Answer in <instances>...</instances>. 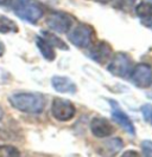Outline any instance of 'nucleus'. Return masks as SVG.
I'll return each mask as SVG.
<instances>
[{
	"instance_id": "obj_1",
	"label": "nucleus",
	"mask_w": 152,
	"mask_h": 157,
	"mask_svg": "<svg viewBox=\"0 0 152 157\" xmlns=\"http://www.w3.org/2000/svg\"><path fill=\"white\" fill-rule=\"evenodd\" d=\"M8 99L13 108L26 113H40L45 108V98L40 94L18 92L10 96Z\"/></svg>"
},
{
	"instance_id": "obj_2",
	"label": "nucleus",
	"mask_w": 152,
	"mask_h": 157,
	"mask_svg": "<svg viewBox=\"0 0 152 157\" xmlns=\"http://www.w3.org/2000/svg\"><path fill=\"white\" fill-rule=\"evenodd\" d=\"M13 10L20 19L30 24H36L43 17V8L33 0H14Z\"/></svg>"
},
{
	"instance_id": "obj_3",
	"label": "nucleus",
	"mask_w": 152,
	"mask_h": 157,
	"mask_svg": "<svg viewBox=\"0 0 152 157\" xmlns=\"http://www.w3.org/2000/svg\"><path fill=\"white\" fill-rule=\"evenodd\" d=\"M68 39L74 46L80 47V48H86L93 43L94 31L89 25L79 24L77 26H75L72 29V32H69Z\"/></svg>"
},
{
	"instance_id": "obj_4",
	"label": "nucleus",
	"mask_w": 152,
	"mask_h": 157,
	"mask_svg": "<svg viewBox=\"0 0 152 157\" xmlns=\"http://www.w3.org/2000/svg\"><path fill=\"white\" fill-rule=\"evenodd\" d=\"M107 70L113 76L119 78H127L132 71V63L126 53L118 52L112 56V60L108 65Z\"/></svg>"
},
{
	"instance_id": "obj_5",
	"label": "nucleus",
	"mask_w": 152,
	"mask_h": 157,
	"mask_svg": "<svg viewBox=\"0 0 152 157\" xmlns=\"http://www.w3.org/2000/svg\"><path fill=\"white\" fill-rule=\"evenodd\" d=\"M52 116L60 122H68L74 118L76 113V109L70 101L63 98H55L51 105Z\"/></svg>"
},
{
	"instance_id": "obj_6",
	"label": "nucleus",
	"mask_w": 152,
	"mask_h": 157,
	"mask_svg": "<svg viewBox=\"0 0 152 157\" xmlns=\"http://www.w3.org/2000/svg\"><path fill=\"white\" fill-rule=\"evenodd\" d=\"M131 80L139 89H147L152 84V69L147 64H138L131 71Z\"/></svg>"
},
{
	"instance_id": "obj_7",
	"label": "nucleus",
	"mask_w": 152,
	"mask_h": 157,
	"mask_svg": "<svg viewBox=\"0 0 152 157\" xmlns=\"http://www.w3.org/2000/svg\"><path fill=\"white\" fill-rule=\"evenodd\" d=\"M72 18L63 12H52L47 18V25L55 32L67 33L72 27Z\"/></svg>"
},
{
	"instance_id": "obj_8",
	"label": "nucleus",
	"mask_w": 152,
	"mask_h": 157,
	"mask_svg": "<svg viewBox=\"0 0 152 157\" xmlns=\"http://www.w3.org/2000/svg\"><path fill=\"white\" fill-rule=\"evenodd\" d=\"M113 105V110H112V117L113 119L121 126V128H124L126 131H127L128 135H131V136H136V128H134V124H133V122L131 121V118L127 116V113L126 112H124V111L119 109V106L117 105V103H114L113 101H111Z\"/></svg>"
},
{
	"instance_id": "obj_9",
	"label": "nucleus",
	"mask_w": 152,
	"mask_h": 157,
	"mask_svg": "<svg viewBox=\"0 0 152 157\" xmlns=\"http://www.w3.org/2000/svg\"><path fill=\"white\" fill-rule=\"evenodd\" d=\"M90 130L95 137L104 138L108 137L114 132L113 125L104 117H95L90 122Z\"/></svg>"
},
{
	"instance_id": "obj_10",
	"label": "nucleus",
	"mask_w": 152,
	"mask_h": 157,
	"mask_svg": "<svg viewBox=\"0 0 152 157\" xmlns=\"http://www.w3.org/2000/svg\"><path fill=\"white\" fill-rule=\"evenodd\" d=\"M88 55L90 59H93L96 63L105 64L108 59H111V57L113 56L112 47L109 46V44H107L105 41H100L89 51Z\"/></svg>"
},
{
	"instance_id": "obj_11",
	"label": "nucleus",
	"mask_w": 152,
	"mask_h": 157,
	"mask_svg": "<svg viewBox=\"0 0 152 157\" xmlns=\"http://www.w3.org/2000/svg\"><path fill=\"white\" fill-rule=\"evenodd\" d=\"M52 87L60 94H75L76 92V84L68 77L63 76H54L51 79Z\"/></svg>"
},
{
	"instance_id": "obj_12",
	"label": "nucleus",
	"mask_w": 152,
	"mask_h": 157,
	"mask_svg": "<svg viewBox=\"0 0 152 157\" xmlns=\"http://www.w3.org/2000/svg\"><path fill=\"white\" fill-rule=\"evenodd\" d=\"M136 13L139 17L143 25L152 27V4L151 2H140L136 7Z\"/></svg>"
},
{
	"instance_id": "obj_13",
	"label": "nucleus",
	"mask_w": 152,
	"mask_h": 157,
	"mask_svg": "<svg viewBox=\"0 0 152 157\" xmlns=\"http://www.w3.org/2000/svg\"><path fill=\"white\" fill-rule=\"evenodd\" d=\"M36 44H37V47L39 48V52L42 53V56L49 60V62H52L55 59V51H54V46L50 45L47 40L42 37H37L36 38Z\"/></svg>"
},
{
	"instance_id": "obj_14",
	"label": "nucleus",
	"mask_w": 152,
	"mask_h": 157,
	"mask_svg": "<svg viewBox=\"0 0 152 157\" xmlns=\"http://www.w3.org/2000/svg\"><path fill=\"white\" fill-rule=\"evenodd\" d=\"M42 34H43V38L47 40L50 45H52L54 47H57V48H61V50H68V45L62 39L56 37L55 34L45 31L42 32Z\"/></svg>"
},
{
	"instance_id": "obj_15",
	"label": "nucleus",
	"mask_w": 152,
	"mask_h": 157,
	"mask_svg": "<svg viewBox=\"0 0 152 157\" xmlns=\"http://www.w3.org/2000/svg\"><path fill=\"white\" fill-rule=\"evenodd\" d=\"M10 32H18L17 24L7 17L0 16V33H10Z\"/></svg>"
},
{
	"instance_id": "obj_16",
	"label": "nucleus",
	"mask_w": 152,
	"mask_h": 157,
	"mask_svg": "<svg viewBox=\"0 0 152 157\" xmlns=\"http://www.w3.org/2000/svg\"><path fill=\"white\" fill-rule=\"evenodd\" d=\"M106 145L108 147L109 151L115 155L117 152H119V151L121 150L122 145H124V143H122V141H121L120 138H113V140H111V141L106 142Z\"/></svg>"
},
{
	"instance_id": "obj_17",
	"label": "nucleus",
	"mask_w": 152,
	"mask_h": 157,
	"mask_svg": "<svg viewBox=\"0 0 152 157\" xmlns=\"http://www.w3.org/2000/svg\"><path fill=\"white\" fill-rule=\"evenodd\" d=\"M19 151L11 145H0V157L8 156H19Z\"/></svg>"
},
{
	"instance_id": "obj_18",
	"label": "nucleus",
	"mask_w": 152,
	"mask_h": 157,
	"mask_svg": "<svg viewBox=\"0 0 152 157\" xmlns=\"http://www.w3.org/2000/svg\"><path fill=\"white\" fill-rule=\"evenodd\" d=\"M140 110H142V115H143V118H144L145 122L152 125V105L151 104H144Z\"/></svg>"
},
{
	"instance_id": "obj_19",
	"label": "nucleus",
	"mask_w": 152,
	"mask_h": 157,
	"mask_svg": "<svg viewBox=\"0 0 152 157\" xmlns=\"http://www.w3.org/2000/svg\"><path fill=\"white\" fill-rule=\"evenodd\" d=\"M142 151L144 156H152V141L145 140L142 142Z\"/></svg>"
},
{
	"instance_id": "obj_20",
	"label": "nucleus",
	"mask_w": 152,
	"mask_h": 157,
	"mask_svg": "<svg viewBox=\"0 0 152 157\" xmlns=\"http://www.w3.org/2000/svg\"><path fill=\"white\" fill-rule=\"evenodd\" d=\"M122 156H139V154H137V151H127V152H124Z\"/></svg>"
},
{
	"instance_id": "obj_21",
	"label": "nucleus",
	"mask_w": 152,
	"mask_h": 157,
	"mask_svg": "<svg viewBox=\"0 0 152 157\" xmlns=\"http://www.w3.org/2000/svg\"><path fill=\"white\" fill-rule=\"evenodd\" d=\"M12 2V0H0V6H7Z\"/></svg>"
},
{
	"instance_id": "obj_22",
	"label": "nucleus",
	"mask_w": 152,
	"mask_h": 157,
	"mask_svg": "<svg viewBox=\"0 0 152 157\" xmlns=\"http://www.w3.org/2000/svg\"><path fill=\"white\" fill-rule=\"evenodd\" d=\"M4 52H5V46H4V44L0 41V57L4 55Z\"/></svg>"
},
{
	"instance_id": "obj_23",
	"label": "nucleus",
	"mask_w": 152,
	"mask_h": 157,
	"mask_svg": "<svg viewBox=\"0 0 152 157\" xmlns=\"http://www.w3.org/2000/svg\"><path fill=\"white\" fill-rule=\"evenodd\" d=\"M2 116H4V111H2V109L0 108V119L2 118Z\"/></svg>"
},
{
	"instance_id": "obj_24",
	"label": "nucleus",
	"mask_w": 152,
	"mask_h": 157,
	"mask_svg": "<svg viewBox=\"0 0 152 157\" xmlns=\"http://www.w3.org/2000/svg\"><path fill=\"white\" fill-rule=\"evenodd\" d=\"M99 1H101V2H107V1H109V0H99Z\"/></svg>"
}]
</instances>
